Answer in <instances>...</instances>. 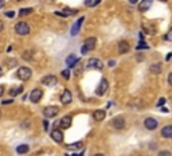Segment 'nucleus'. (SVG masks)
Returning <instances> with one entry per match:
<instances>
[{"instance_id": "obj_1", "label": "nucleus", "mask_w": 172, "mask_h": 156, "mask_svg": "<svg viewBox=\"0 0 172 156\" xmlns=\"http://www.w3.org/2000/svg\"><path fill=\"white\" fill-rule=\"evenodd\" d=\"M31 75H32L31 69H30V67H26V66L19 67L18 71H16V77H18L19 79H22V81L30 79V78H31Z\"/></svg>"}, {"instance_id": "obj_2", "label": "nucleus", "mask_w": 172, "mask_h": 156, "mask_svg": "<svg viewBox=\"0 0 172 156\" xmlns=\"http://www.w3.org/2000/svg\"><path fill=\"white\" fill-rule=\"evenodd\" d=\"M15 31L18 35L24 36V35H27L30 32V26L26 23V22H19V23H16V26H15Z\"/></svg>"}, {"instance_id": "obj_3", "label": "nucleus", "mask_w": 172, "mask_h": 156, "mask_svg": "<svg viewBox=\"0 0 172 156\" xmlns=\"http://www.w3.org/2000/svg\"><path fill=\"white\" fill-rule=\"evenodd\" d=\"M96 38H86L85 42H83V46H82V53H87V51L90 50H94V47H96Z\"/></svg>"}, {"instance_id": "obj_4", "label": "nucleus", "mask_w": 172, "mask_h": 156, "mask_svg": "<svg viewBox=\"0 0 172 156\" xmlns=\"http://www.w3.org/2000/svg\"><path fill=\"white\" fill-rule=\"evenodd\" d=\"M42 96H43V90L39 89V88H36V89H34V90L31 91V94H30V100H31L34 104H36V102L40 101Z\"/></svg>"}, {"instance_id": "obj_5", "label": "nucleus", "mask_w": 172, "mask_h": 156, "mask_svg": "<svg viewBox=\"0 0 172 156\" xmlns=\"http://www.w3.org/2000/svg\"><path fill=\"white\" fill-rule=\"evenodd\" d=\"M108 89H109V83H108V81L102 79L101 82H99L98 88L96 89V94H97V96H104V94L108 91Z\"/></svg>"}, {"instance_id": "obj_6", "label": "nucleus", "mask_w": 172, "mask_h": 156, "mask_svg": "<svg viewBox=\"0 0 172 156\" xmlns=\"http://www.w3.org/2000/svg\"><path fill=\"white\" fill-rule=\"evenodd\" d=\"M86 67H89V69H102L104 63H102V61H99V59H97V58H91L87 61Z\"/></svg>"}, {"instance_id": "obj_7", "label": "nucleus", "mask_w": 172, "mask_h": 156, "mask_svg": "<svg viewBox=\"0 0 172 156\" xmlns=\"http://www.w3.org/2000/svg\"><path fill=\"white\" fill-rule=\"evenodd\" d=\"M144 126L147 129H149V131H153V129L157 128V121L153 117H147L144 120Z\"/></svg>"}, {"instance_id": "obj_8", "label": "nucleus", "mask_w": 172, "mask_h": 156, "mask_svg": "<svg viewBox=\"0 0 172 156\" xmlns=\"http://www.w3.org/2000/svg\"><path fill=\"white\" fill-rule=\"evenodd\" d=\"M58 106H55V105H51V106H47L44 108V116L48 118L51 117H55L56 114H58Z\"/></svg>"}, {"instance_id": "obj_9", "label": "nucleus", "mask_w": 172, "mask_h": 156, "mask_svg": "<svg viewBox=\"0 0 172 156\" xmlns=\"http://www.w3.org/2000/svg\"><path fill=\"white\" fill-rule=\"evenodd\" d=\"M82 23H83V16H81V18L78 19V20L71 26V30H70V34H71V36H75V35H78V31H79L81 24H82Z\"/></svg>"}, {"instance_id": "obj_10", "label": "nucleus", "mask_w": 172, "mask_h": 156, "mask_svg": "<svg viewBox=\"0 0 172 156\" xmlns=\"http://www.w3.org/2000/svg\"><path fill=\"white\" fill-rule=\"evenodd\" d=\"M58 82V78L55 75H46V77L42 78V83L46 86H53Z\"/></svg>"}, {"instance_id": "obj_11", "label": "nucleus", "mask_w": 172, "mask_h": 156, "mask_svg": "<svg viewBox=\"0 0 172 156\" xmlns=\"http://www.w3.org/2000/svg\"><path fill=\"white\" fill-rule=\"evenodd\" d=\"M113 126H114L116 129H118V131H120V129H122L124 126H125V118L124 117H121V116H117V117H114L113 118Z\"/></svg>"}, {"instance_id": "obj_12", "label": "nucleus", "mask_w": 172, "mask_h": 156, "mask_svg": "<svg viewBox=\"0 0 172 156\" xmlns=\"http://www.w3.org/2000/svg\"><path fill=\"white\" fill-rule=\"evenodd\" d=\"M71 98H73V96H71V93H70V90L64 89L63 93H62V96H61V102L63 105H67V104L71 102Z\"/></svg>"}, {"instance_id": "obj_13", "label": "nucleus", "mask_w": 172, "mask_h": 156, "mask_svg": "<svg viewBox=\"0 0 172 156\" xmlns=\"http://www.w3.org/2000/svg\"><path fill=\"white\" fill-rule=\"evenodd\" d=\"M51 137H53V140H54V141H56V143L63 141V133H62L59 129H56V128L53 129V132H51Z\"/></svg>"}, {"instance_id": "obj_14", "label": "nucleus", "mask_w": 172, "mask_h": 156, "mask_svg": "<svg viewBox=\"0 0 172 156\" xmlns=\"http://www.w3.org/2000/svg\"><path fill=\"white\" fill-rule=\"evenodd\" d=\"M70 125H71V117H70V116H64V117H62L61 120H59V126H61L62 129L70 128Z\"/></svg>"}, {"instance_id": "obj_15", "label": "nucleus", "mask_w": 172, "mask_h": 156, "mask_svg": "<svg viewBox=\"0 0 172 156\" xmlns=\"http://www.w3.org/2000/svg\"><path fill=\"white\" fill-rule=\"evenodd\" d=\"M129 50H130V46H129V43L126 40H121L118 43V53L120 54H126Z\"/></svg>"}, {"instance_id": "obj_16", "label": "nucleus", "mask_w": 172, "mask_h": 156, "mask_svg": "<svg viewBox=\"0 0 172 156\" xmlns=\"http://www.w3.org/2000/svg\"><path fill=\"white\" fill-rule=\"evenodd\" d=\"M105 116H106V112H105L104 109H97V110H94V113H93V118L96 121H102L105 118Z\"/></svg>"}, {"instance_id": "obj_17", "label": "nucleus", "mask_w": 172, "mask_h": 156, "mask_svg": "<svg viewBox=\"0 0 172 156\" xmlns=\"http://www.w3.org/2000/svg\"><path fill=\"white\" fill-rule=\"evenodd\" d=\"M161 136L164 139H171L172 137V125H165L161 129Z\"/></svg>"}, {"instance_id": "obj_18", "label": "nucleus", "mask_w": 172, "mask_h": 156, "mask_svg": "<svg viewBox=\"0 0 172 156\" xmlns=\"http://www.w3.org/2000/svg\"><path fill=\"white\" fill-rule=\"evenodd\" d=\"M150 5H152V0H141V3L139 4V10L141 12H145V11L149 10Z\"/></svg>"}, {"instance_id": "obj_19", "label": "nucleus", "mask_w": 172, "mask_h": 156, "mask_svg": "<svg viewBox=\"0 0 172 156\" xmlns=\"http://www.w3.org/2000/svg\"><path fill=\"white\" fill-rule=\"evenodd\" d=\"M78 61H79V59H78L77 56L74 55V54H71V55H69V56H67V59H66V63H67V66H69V69H70V67H73V66H74V65L77 63Z\"/></svg>"}, {"instance_id": "obj_20", "label": "nucleus", "mask_w": 172, "mask_h": 156, "mask_svg": "<svg viewBox=\"0 0 172 156\" xmlns=\"http://www.w3.org/2000/svg\"><path fill=\"white\" fill-rule=\"evenodd\" d=\"M150 73H153V74H160L161 73V63H159V62H156V63H152L149 67Z\"/></svg>"}, {"instance_id": "obj_21", "label": "nucleus", "mask_w": 172, "mask_h": 156, "mask_svg": "<svg viewBox=\"0 0 172 156\" xmlns=\"http://www.w3.org/2000/svg\"><path fill=\"white\" fill-rule=\"evenodd\" d=\"M28 149H30V147L27 144H20V145L16 147V152H18L19 155H24V153H27Z\"/></svg>"}, {"instance_id": "obj_22", "label": "nucleus", "mask_w": 172, "mask_h": 156, "mask_svg": "<svg viewBox=\"0 0 172 156\" xmlns=\"http://www.w3.org/2000/svg\"><path fill=\"white\" fill-rule=\"evenodd\" d=\"M82 147H83L82 141H77V143H73V144H67L66 145L67 149H81Z\"/></svg>"}, {"instance_id": "obj_23", "label": "nucleus", "mask_w": 172, "mask_h": 156, "mask_svg": "<svg viewBox=\"0 0 172 156\" xmlns=\"http://www.w3.org/2000/svg\"><path fill=\"white\" fill-rule=\"evenodd\" d=\"M23 91V86H18V88H12L10 90V94L11 96H19V94Z\"/></svg>"}, {"instance_id": "obj_24", "label": "nucleus", "mask_w": 172, "mask_h": 156, "mask_svg": "<svg viewBox=\"0 0 172 156\" xmlns=\"http://www.w3.org/2000/svg\"><path fill=\"white\" fill-rule=\"evenodd\" d=\"M78 11L74 10V8H64L63 11H62V13H63V16H69V15H75Z\"/></svg>"}, {"instance_id": "obj_25", "label": "nucleus", "mask_w": 172, "mask_h": 156, "mask_svg": "<svg viewBox=\"0 0 172 156\" xmlns=\"http://www.w3.org/2000/svg\"><path fill=\"white\" fill-rule=\"evenodd\" d=\"M99 1H101V0H85V5L86 7H94V5H97Z\"/></svg>"}, {"instance_id": "obj_26", "label": "nucleus", "mask_w": 172, "mask_h": 156, "mask_svg": "<svg viewBox=\"0 0 172 156\" xmlns=\"http://www.w3.org/2000/svg\"><path fill=\"white\" fill-rule=\"evenodd\" d=\"M137 50H144V48H145V50H147V48H149V46H148L147 45V43H145L144 42V40H140V42H139V45H137Z\"/></svg>"}, {"instance_id": "obj_27", "label": "nucleus", "mask_w": 172, "mask_h": 156, "mask_svg": "<svg viewBox=\"0 0 172 156\" xmlns=\"http://www.w3.org/2000/svg\"><path fill=\"white\" fill-rule=\"evenodd\" d=\"M32 8H22L20 11H19V15L20 16H24V15H28V13H31L32 12Z\"/></svg>"}, {"instance_id": "obj_28", "label": "nucleus", "mask_w": 172, "mask_h": 156, "mask_svg": "<svg viewBox=\"0 0 172 156\" xmlns=\"http://www.w3.org/2000/svg\"><path fill=\"white\" fill-rule=\"evenodd\" d=\"M5 63L8 65V67H13V66H16V59L8 58V59H5Z\"/></svg>"}, {"instance_id": "obj_29", "label": "nucleus", "mask_w": 172, "mask_h": 156, "mask_svg": "<svg viewBox=\"0 0 172 156\" xmlns=\"http://www.w3.org/2000/svg\"><path fill=\"white\" fill-rule=\"evenodd\" d=\"M62 77L64 78V79H69L70 78V69H66V70H62Z\"/></svg>"}, {"instance_id": "obj_30", "label": "nucleus", "mask_w": 172, "mask_h": 156, "mask_svg": "<svg viewBox=\"0 0 172 156\" xmlns=\"http://www.w3.org/2000/svg\"><path fill=\"white\" fill-rule=\"evenodd\" d=\"M164 39L168 40V42H172V28L168 30V32H167L165 36H164Z\"/></svg>"}, {"instance_id": "obj_31", "label": "nucleus", "mask_w": 172, "mask_h": 156, "mask_svg": "<svg viewBox=\"0 0 172 156\" xmlns=\"http://www.w3.org/2000/svg\"><path fill=\"white\" fill-rule=\"evenodd\" d=\"M23 58H24V59H31V53H30V51H26V53H23Z\"/></svg>"}, {"instance_id": "obj_32", "label": "nucleus", "mask_w": 172, "mask_h": 156, "mask_svg": "<svg viewBox=\"0 0 172 156\" xmlns=\"http://www.w3.org/2000/svg\"><path fill=\"white\" fill-rule=\"evenodd\" d=\"M5 16H7V18H13V16H15V12H13V11H7V12H5Z\"/></svg>"}, {"instance_id": "obj_33", "label": "nucleus", "mask_w": 172, "mask_h": 156, "mask_svg": "<svg viewBox=\"0 0 172 156\" xmlns=\"http://www.w3.org/2000/svg\"><path fill=\"white\" fill-rule=\"evenodd\" d=\"M157 156H171V153H169L168 151H161V152L159 153Z\"/></svg>"}, {"instance_id": "obj_34", "label": "nucleus", "mask_w": 172, "mask_h": 156, "mask_svg": "<svg viewBox=\"0 0 172 156\" xmlns=\"http://www.w3.org/2000/svg\"><path fill=\"white\" fill-rule=\"evenodd\" d=\"M164 102H165V98H160V100H159V102H157V106H161Z\"/></svg>"}, {"instance_id": "obj_35", "label": "nucleus", "mask_w": 172, "mask_h": 156, "mask_svg": "<svg viewBox=\"0 0 172 156\" xmlns=\"http://www.w3.org/2000/svg\"><path fill=\"white\" fill-rule=\"evenodd\" d=\"M168 83L172 86V73H169V75H168Z\"/></svg>"}, {"instance_id": "obj_36", "label": "nucleus", "mask_w": 172, "mask_h": 156, "mask_svg": "<svg viewBox=\"0 0 172 156\" xmlns=\"http://www.w3.org/2000/svg\"><path fill=\"white\" fill-rule=\"evenodd\" d=\"M43 124H44V129H46V131H47V129H48V121H43Z\"/></svg>"}, {"instance_id": "obj_37", "label": "nucleus", "mask_w": 172, "mask_h": 156, "mask_svg": "<svg viewBox=\"0 0 172 156\" xmlns=\"http://www.w3.org/2000/svg\"><path fill=\"white\" fill-rule=\"evenodd\" d=\"M11 102H12V100H4V101H3V105H5V104H11Z\"/></svg>"}, {"instance_id": "obj_38", "label": "nucleus", "mask_w": 172, "mask_h": 156, "mask_svg": "<svg viewBox=\"0 0 172 156\" xmlns=\"http://www.w3.org/2000/svg\"><path fill=\"white\" fill-rule=\"evenodd\" d=\"M3 28H4V23H3V20H0V32L3 31Z\"/></svg>"}, {"instance_id": "obj_39", "label": "nucleus", "mask_w": 172, "mask_h": 156, "mask_svg": "<svg viewBox=\"0 0 172 156\" xmlns=\"http://www.w3.org/2000/svg\"><path fill=\"white\" fill-rule=\"evenodd\" d=\"M3 93H4V88H3V86L0 85V97L3 96Z\"/></svg>"}, {"instance_id": "obj_40", "label": "nucleus", "mask_w": 172, "mask_h": 156, "mask_svg": "<svg viewBox=\"0 0 172 156\" xmlns=\"http://www.w3.org/2000/svg\"><path fill=\"white\" fill-rule=\"evenodd\" d=\"M171 56H172V54H171V53H169V54H168V55H167V56H165V59H167V61H169V59H171Z\"/></svg>"}, {"instance_id": "obj_41", "label": "nucleus", "mask_w": 172, "mask_h": 156, "mask_svg": "<svg viewBox=\"0 0 172 156\" xmlns=\"http://www.w3.org/2000/svg\"><path fill=\"white\" fill-rule=\"evenodd\" d=\"M114 65H116L114 61H109V66H114Z\"/></svg>"}, {"instance_id": "obj_42", "label": "nucleus", "mask_w": 172, "mask_h": 156, "mask_svg": "<svg viewBox=\"0 0 172 156\" xmlns=\"http://www.w3.org/2000/svg\"><path fill=\"white\" fill-rule=\"evenodd\" d=\"M4 0H0V8H3V5H4Z\"/></svg>"}, {"instance_id": "obj_43", "label": "nucleus", "mask_w": 172, "mask_h": 156, "mask_svg": "<svg viewBox=\"0 0 172 156\" xmlns=\"http://www.w3.org/2000/svg\"><path fill=\"white\" fill-rule=\"evenodd\" d=\"M139 1V0H129V3H130V4H134V3H137Z\"/></svg>"}, {"instance_id": "obj_44", "label": "nucleus", "mask_w": 172, "mask_h": 156, "mask_svg": "<svg viewBox=\"0 0 172 156\" xmlns=\"http://www.w3.org/2000/svg\"><path fill=\"white\" fill-rule=\"evenodd\" d=\"M94 156H104V155H102V153H96Z\"/></svg>"}, {"instance_id": "obj_45", "label": "nucleus", "mask_w": 172, "mask_h": 156, "mask_svg": "<svg viewBox=\"0 0 172 156\" xmlns=\"http://www.w3.org/2000/svg\"><path fill=\"white\" fill-rule=\"evenodd\" d=\"M1 74H3V70H1V67H0V77H1Z\"/></svg>"}, {"instance_id": "obj_46", "label": "nucleus", "mask_w": 172, "mask_h": 156, "mask_svg": "<svg viewBox=\"0 0 172 156\" xmlns=\"http://www.w3.org/2000/svg\"><path fill=\"white\" fill-rule=\"evenodd\" d=\"M160 1H167V0H160Z\"/></svg>"}, {"instance_id": "obj_47", "label": "nucleus", "mask_w": 172, "mask_h": 156, "mask_svg": "<svg viewBox=\"0 0 172 156\" xmlns=\"http://www.w3.org/2000/svg\"><path fill=\"white\" fill-rule=\"evenodd\" d=\"M18 1H20V0H18Z\"/></svg>"}]
</instances>
